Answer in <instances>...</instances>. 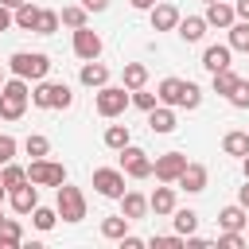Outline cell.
<instances>
[{"label": "cell", "mask_w": 249, "mask_h": 249, "mask_svg": "<svg viewBox=\"0 0 249 249\" xmlns=\"http://www.w3.org/2000/svg\"><path fill=\"white\" fill-rule=\"evenodd\" d=\"M156 97H160V105H171V109H198L202 105V89L187 78H163L156 86Z\"/></svg>", "instance_id": "6da1fadb"}, {"label": "cell", "mask_w": 249, "mask_h": 249, "mask_svg": "<svg viewBox=\"0 0 249 249\" xmlns=\"http://www.w3.org/2000/svg\"><path fill=\"white\" fill-rule=\"evenodd\" d=\"M27 101H31V86L27 78H4L0 86V121H19L27 113Z\"/></svg>", "instance_id": "7a4b0ae2"}, {"label": "cell", "mask_w": 249, "mask_h": 249, "mask_svg": "<svg viewBox=\"0 0 249 249\" xmlns=\"http://www.w3.org/2000/svg\"><path fill=\"white\" fill-rule=\"evenodd\" d=\"M31 105H35V109H70V105H74V89H70L66 82H47V78H39V82L31 86Z\"/></svg>", "instance_id": "3957f363"}, {"label": "cell", "mask_w": 249, "mask_h": 249, "mask_svg": "<svg viewBox=\"0 0 249 249\" xmlns=\"http://www.w3.org/2000/svg\"><path fill=\"white\" fill-rule=\"evenodd\" d=\"M8 70H12L16 78L39 82V78H47V74H51V58H47L43 51H16V54L8 58Z\"/></svg>", "instance_id": "277c9868"}, {"label": "cell", "mask_w": 249, "mask_h": 249, "mask_svg": "<svg viewBox=\"0 0 249 249\" xmlns=\"http://www.w3.org/2000/svg\"><path fill=\"white\" fill-rule=\"evenodd\" d=\"M128 105H132V101H128V89H124V86H109V82H105V86H101V89L93 93V109H97V113H101L105 121L121 117V113H124Z\"/></svg>", "instance_id": "5b68a950"}, {"label": "cell", "mask_w": 249, "mask_h": 249, "mask_svg": "<svg viewBox=\"0 0 249 249\" xmlns=\"http://www.w3.org/2000/svg\"><path fill=\"white\" fill-rule=\"evenodd\" d=\"M54 191H58V198H54L58 218H62V222H82V218H86V195H82L78 187H70V183H58Z\"/></svg>", "instance_id": "8992f818"}, {"label": "cell", "mask_w": 249, "mask_h": 249, "mask_svg": "<svg viewBox=\"0 0 249 249\" xmlns=\"http://www.w3.org/2000/svg\"><path fill=\"white\" fill-rule=\"evenodd\" d=\"M27 179H31L35 187H58V183H66V167L43 156V160H31V163H27Z\"/></svg>", "instance_id": "52a82bcc"}, {"label": "cell", "mask_w": 249, "mask_h": 249, "mask_svg": "<svg viewBox=\"0 0 249 249\" xmlns=\"http://www.w3.org/2000/svg\"><path fill=\"white\" fill-rule=\"evenodd\" d=\"M117 156H121V171H124L128 179H148V175H152V160H148V152H144V148L124 144Z\"/></svg>", "instance_id": "ba28073f"}, {"label": "cell", "mask_w": 249, "mask_h": 249, "mask_svg": "<svg viewBox=\"0 0 249 249\" xmlns=\"http://www.w3.org/2000/svg\"><path fill=\"white\" fill-rule=\"evenodd\" d=\"M93 191L101 198H121L124 195V171L121 167H93Z\"/></svg>", "instance_id": "9c48e42d"}, {"label": "cell", "mask_w": 249, "mask_h": 249, "mask_svg": "<svg viewBox=\"0 0 249 249\" xmlns=\"http://www.w3.org/2000/svg\"><path fill=\"white\" fill-rule=\"evenodd\" d=\"M183 167H187V156H183V152H163V156L152 160V175H156L160 183H175V179L183 175Z\"/></svg>", "instance_id": "30bf717a"}, {"label": "cell", "mask_w": 249, "mask_h": 249, "mask_svg": "<svg viewBox=\"0 0 249 249\" xmlns=\"http://www.w3.org/2000/svg\"><path fill=\"white\" fill-rule=\"evenodd\" d=\"M101 35L97 31H89V23L86 27H74V54L82 58V62H89V58H101Z\"/></svg>", "instance_id": "8fae6325"}, {"label": "cell", "mask_w": 249, "mask_h": 249, "mask_svg": "<svg viewBox=\"0 0 249 249\" xmlns=\"http://www.w3.org/2000/svg\"><path fill=\"white\" fill-rule=\"evenodd\" d=\"M8 206L16 210V214H31L35 206H39V187L27 179V183H19V187H12L8 191Z\"/></svg>", "instance_id": "7c38bea8"}, {"label": "cell", "mask_w": 249, "mask_h": 249, "mask_svg": "<svg viewBox=\"0 0 249 249\" xmlns=\"http://www.w3.org/2000/svg\"><path fill=\"white\" fill-rule=\"evenodd\" d=\"M206 179H210V171H206L202 163H191V160H187V167H183V175L175 179V187L187 191V195H202V191H206Z\"/></svg>", "instance_id": "4fadbf2b"}, {"label": "cell", "mask_w": 249, "mask_h": 249, "mask_svg": "<svg viewBox=\"0 0 249 249\" xmlns=\"http://www.w3.org/2000/svg\"><path fill=\"white\" fill-rule=\"evenodd\" d=\"M148 12H152V31H175V23H179V8L175 4L156 0Z\"/></svg>", "instance_id": "5bb4252c"}, {"label": "cell", "mask_w": 249, "mask_h": 249, "mask_svg": "<svg viewBox=\"0 0 249 249\" xmlns=\"http://www.w3.org/2000/svg\"><path fill=\"white\" fill-rule=\"evenodd\" d=\"M78 82H82L86 89H101V86L109 82V66H105V62H97V58H89V62H82Z\"/></svg>", "instance_id": "9a60e30c"}, {"label": "cell", "mask_w": 249, "mask_h": 249, "mask_svg": "<svg viewBox=\"0 0 249 249\" xmlns=\"http://www.w3.org/2000/svg\"><path fill=\"white\" fill-rule=\"evenodd\" d=\"M148 210H152L156 218H167V214L175 210V187H171V183L156 187V191L148 195Z\"/></svg>", "instance_id": "2e32d148"}, {"label": "cell", "mask_w": 249, "mask_h": 249, "mask_svg": "<svg viewBox=\"0 0 249 249\" xmlns=\"http://www.w3.org/2000/svg\"><path fill=\"white\" fill-rule=\"evenodd\" d=\"M202 19H206V27H222V31H226V27H230L237 16H233V4H226V0H210Z\"/></svg>", "instance_id": "e0dca14e"}, {"label": "cell", "mask_w": 249, "mask_h": 249, "mask_svg": "<svg viewBox=\"0 0 249 249\" xmlns=\"http://www.w3.org/2000/svg\"><path fill=\"white\" fill-rule=\"evenodd\" d=\"M148 128L160 132V136L175 132V109H171V105H156V109H148Z\"/></svg>", "instance_id": "ac0fdd59"}, {"label": "cell", "mask_w": 249, "mask_h": 249, "mask_svg": "<svg viewBox=\"0 0 249 249\" xmlns=\"http://www.w3.org/2000/svg\"><path fill=\"white\" fill-rule=\"evenodd\" d=\"M175 31H179L183 43H198V39L206 35V19H202V16H179Z\"/></svg>", "instance_id": "d6986e66"}, {"label": "cell", "mask_w": 249, "mask_h": 249, "mask_svg": "<svg viewBox=\"0 0 249 249\" xmlns=\"http://www.w3.org/2000/svg\"><path fill=\"white\" fill-rule=\"evenodd\" d=\"M230 54H233V51H230V43H214V47H206V51H202V66H206L210 74H214V70H222V66H233V62H230Z\"/></svg>", "instance_id": "ffe728a7"}, {"label": "cell", "mask_w": 249, "mask_h": 249, "mask_svg": "<svg viewBox=\"0 0 249 249\" xmlns=\"http://www.w3.org/2000/svg\"><path fill=\"white\" fill-rule=\"evenodd\" d=\"M121 214L132 218V222L144 218V214H148V198H144L140 191H124V195H121Z\"/></svg>", "instance_id": "44dd1931"}, {"label": "cell", "mask_w": 249, "mask_h": 249, "mask_svg": "<svg viewBox=\"0 0 249 249\" xmlns=\"http://www.w3.org/2000/svg\"><path fill=\"white\" fill-rule=\"evenodd\" d=\"M23 245V226L16 218H0V249H19Z\"/></svg>", "instance_id": "7402d4cb"}, {"label": "cell", "mask_w": 249, "mask_h": 249, "mask_svg": "<svg viewBox=\"0 0 249 249\" xmlns=\"http://www.w3.org/2000/svg\"><path fill=\"white\" fill-rule=\"evenodd\" d=\"M121 86H124V89H140V86H148V66H144V62H124V70H121Z\"/></svg>", "instance_id": "603a6c76"}, {"label": "cell", "mask_w": 249, "mask_h": 249, "mask_svg": "<svg viewBox=\"0 0 249 249\" xmlns=\"http://www.w3.org/2000/svg\"><path fill=\"white\" fill-rule=\"evenodd\" d=\"M245 214H249V210H245L241 202L222 206V210H218V226H222V230H241V226H245Z\"/></svg>", "instance_id": "cb8c5ba5"}, {"label": "cell", "mask_w": 249, "mask_h": 249, "mask_svg": "<svg viewBox=\"0 0 249 249\" xmlns=\"http://www.w3.org/2000/svg\"><path fill=\"white\" fill-rule=\"evenodd\" d=\"M222 152H226V156H237V160H241V156L249 152V132H241V128L226 132V136H222Z\"/></svg>", "instance_id": "d4e9b609"}, {"label": "cell", "mask_w": 249, "mask_h": 249, "mask_svg": "<svg viewBox=\"0 0 249 249\" xmlns=\"http://www.w3.org/2000/svg\"><path fill=\"white\" fill-rule=\"evenodd\" d=\"M35 19H39V8H35L31 0H23V4L12 12V23H16L19 31H35Z\"/></svg>", "instance_id": "484cf974"}, {"label": "cell", "mask_w": 249, "mask_h": 249, "mask_svg": "<svg viewBox=\"0 0 249 249\" xmlns=\"http://www.w3.org/2000/svg\"><path fill=\"white\" fill-rule=\"evenodd\" d=\"M58 23L70 27V31H74V27H86V23H89V12H86L82 4H66V8L58 12Z\"/></svg>", "instance_id": "4316f807"}, {"label": "cell", "mask_w": 249, "mask_h": 249, "mask_svg": "<svg viewBox=\"0 0 249 249\" xmlns=\"http://www.w3.org/2000/svg\"><path fill=\"white\" fill-rule=\"evenodd\" d=\"M128 226H132V218H124V214H117V218H101V237L121 241V237L128 233Z\"/></svg>", "instance_id": "83f0119b"}, {"label": "cell", "mask_w": 249, "mask_h": 249, "mask_svg": "<svg viewBox=\"0 0 249 249\" xmlns=\"http://www.w3.org/2000/svg\"><path fill=\"white\" fill-rule=\"evenodd\" d=\"M101 140H105V148H113V152H121L124 144H132V132H128V124H109Z\"/></svg>", "instance_id": "f1b7e54d"}, {"label": "cell", "mask_w": 249, "mask_h": 249, "mask_svg": "<svg viewBox=\"0 0 249 249\" xmlns=\"http://www.w3.org/2000/svg\"><path fill=\"white\" fill-rule=\"evenodd\" d=\"M226 31H230V51H249V19H233Z\"/></svg>", "instance_id": "f546056e"}, {"label": "cell", "mask_w": 249, "mask_h": 249, "mask_svg": "<svg viewBox=\"0 0 249 249\" xmlns=\"http://www.w3.org/2000/svg\"><path fill=\"white\" fill-rule=\"evenodd\" d=\"M210 86H214V93H222V97H226V93L237 86V74H233V66H222V70H214V74H210Z\"/></svg>", "instance_id": "4dcf8cb0"}, {"label": "cell", "mask_w": 249, "mask_h": 249, "mask_svg": "<svg viewBox=\"0 0 249 249\" xmlns=\"http://www.w3.org/2000/svg\"><path fill=\"white\" fill-rule=\"evenodd\" d=\"M23 152H27L31 160H43V156H51V140H47L43 132H31V136L23 140Z\"/></svg>", "instance_id": "1f68e13d"}, {"label": "cell", "mask_w": 249, "mask_h": 249, "mask_svg": "<svg viewBox=\"0 0 249 249\" xmlns=\"http://www.w3.org/2000/svg\"><path fill=\"white\" fill-rule=\"evenodd\" d=\"M0 183H4L8 191H12V187H19V183H27V167H19L16 160H12V163H4V167H0Z\"/></svg>", "instance_id": "d6a6232c"}, {"label": "cell", "mask_w": 249, "mask_h": 249, "mask_svg": "<svg viewBox=\"0 0 249 249\" xmlns=\"http://www.w3.org/2000/svg\"><path fill=\"white\" fill-rule=\"evenodd\" d=\"M54 222H58V210H51V206H35V210H31V226H35L39 233L54 230Z\"/></svg>", "instance_id": "836d02e7"}, {"label": "cell", "mask_w": 249, "mask_h": 249, "mask_svg": "<svg viewBox=\"0 0 249 249\" xmlns=\"http://www.w3.org/2000/svg\"><path fill=\"white\" fill-rule=\"evenodd\" d=\"M62 23H58V12L51 8H39V19H35V35H54Z\"/></svg>", "instance_id": "e575fe53"}, {"label": "cell", "mask_w": 249, "mask_h": 249, "mask_svg": "<svg viewBox=\"0 0 249 249\" xmlns=\"http://www.w3.org/2000/svg\"><path fill=\"white\" fill-rule=\"evenodd\" d=\"M171 218H175V233H195L198 230V214L195 210H171Z\"/></svg>", "instance_id": "d590c367"}, {"label": "cell", "mask_w": 249, "mask_h": 249, "mask_svg": "<svg viewBox=\"0 0 249 249\" xmlns=\"http://www.w3.org/2000/svg\"><path fill=\"white\" fill-rule=\"evenodd\" d=\"M128 101H132V105H136V109H144V113H148V109H156V105H160V97H156V93H152V89H144V86H140V89H128Z\"/></svg>", "instance_id": "8d00e7d4"}, {"label": "cell", "mask_w": 249, "mask_h": 249, "mask_svg": "<svg viewBox=\"0 0 249 249\" xmlns=\"http://www.w3.org/2000/svg\"><path fill=\"white\" fill-rule=\"evenodd\" d=\"M226 101H230L233 109H249V82H245V78H237V86L226 93Z\"/></svg>", "instance_id": "74e56055"}, {"label": "cell", "mask_w": 249, "mask_h": 249, "mask_svg": "<svg viewBox=\"0 0 249 249\" xmlns=\"http://www.w3.org/2000/svg\"><path fill=\"white\" fill-rule=\"evenodd\" d=\"M218 245H226V249H245V237H241V230H222V233H218Z\"/></svg>", "instance_id": "f35d334b"}, {"label": "cell", "mask_w": 249, "mask_h": 249, "mask_svg": "<svg viewBox=\"0 0 249 249\" xmlns=\"http://www.w3.org/2000/svg\"><path fill=\"white\" fill-rule=\"evenodd\" d=\"M12 160H16V136L0 132V167H4V163H12Z\"/></svg>", "instance_id": "ab89813d"}, {"label": "cell", "mask_w": 249, "mask_h": 249, "mask_svg": "<svg viewBox=\"0 0 249 249\" xmlns=\"http://www.w3.org/2000/svg\"><path fill=\"white\" fill-rule=\"evenodd\" d=\"M152 245H160V249H175V245H183V233H160V237H152Z\"/></svg>", "instance_id": "60d3db41"}, {"label": "cell", "mask_w": 249, "mask_h": 249, "mask_svg": "<svg viewBox=\"0 0 249 249\" xmlns=\"http://www.w3.org/2000/svg\"><path fill=\"white\" fill-rule=\"evenodd\" d=\"M82 8H86V12H105L109 0H82Z\"/></svg>", "instance_id": "b9f144b4"}, {"label": "cell", "mask_w": 249, "mask_h": 249, "mask_svg": "<svg viewBox=\"0 0 249 249\" xmlns=\"http://www.w3.org/2000/svg\"><path fill=\"white\" fill-rule=\"evenodd\" d=\"M233 16L237 19H249V0H233Z\"/></svg>", "instance_id": "7bdbcfd3"}, {"label": "cell", "mask_w": 249, "mask_h": 249, "mask_svg": "<svg viewBox=\"0 0 249 249\" xmlns=\"http://www.w3.org/2000/svg\"><path fill=\"white\" fill-rule=\"evenodd\" d=\"M8 27H16V23H12V8L0 4V31H8Z\"/></svg>", "instance_id": "ee69618b"}, {"label": "cell", "mask_w": 249, "mask_h": 249, "mask_svg": "<svg viewBox=\"0 0 249 249\" xmlns=\"http://www.w3.org/2000/svg\"><path fill=\"white\" fill-rule=\"evenodd\" d=\"M140 245H144V241H140V237H132V233H124V237H121V249H140Z\"/></svg>", "instance_id": "f6af8a7d"}, {"label": "cell", "mask_w": 249, "mask_h": 249, "mask_svg": "<svg viewBox=\"0 0 249 249\" xmlns=\"http://www.w3.org/2000/svg\"><path fill=\"white\" fill-rule=\"evenodd\" d=\"M237 202H241V206H245V210H249V179H245V187H241V191H237Z\"/></svg>", "instance_id": "bcb514c9"}, {"label": "cell", "mask_w": 249, "mask_h": 249, "mask_svg": "<svg viewBox=\"0 0 249 249\" xmlns=\"http://www.w3.org/2000/svg\"><path fill=\"white\" fill-rule=\"evenodd\" d=\"M128 4H132V8H140V12H148V8L156 4V0H128Z\"/></svg>", "instance_id": "7dc6e473"}, {"label": "cell", "mask_w": 249, "mask_h": 249, "mask_svg": "<svg viewBox=\"0 0 249 249\" xmlns=\"http://www.w3.org/2000/svg\"><path fill=\"white\" fill-rule=\"evenodd\" d=\"M0 4H4V8H12V12H16V8H19V4H23V0H0Z\"/></svg>", "instance_id": "c3c4849f"}, {"label": "cell", "mask_w": 249, "mask_h": 249, "mask_svg": "<svg viewBox=\"0 0 249 249\" xmlns=\"http://www.w3.org/2000/svg\"><path fill=\"white\" fill-rule=\"evenodd\" d=\"M241 167H245V179H249V152L241 156Z\"/></svg>", "instance_id": "681fc988"}, {"label": "cell", "mask_w": 249, "mask_h": 249, "mask_svg": "<svg viewBox=\"0 0 249 249\" xmlns=\"http://www.w3.org/2000/svg\"><path fill=\"white\" fill-rule=\"evenodd\" d=\"M4 198H8V187H4V183H0V202H4Z\"/></svg>", "instance_id": "f907efd6"}, {"label": "cell", "mask_w": 249, "mask_h": 249, "mask_svg": "<svg viewBox=\"0 0 249 249\" xmlns=\"http://www.w3.org/2000/svg\"><path fill=\"white\" fill-rule=\"evenodd\" d=\"M0 86H4V66H0Z\"/></svg>", "instance_id": "816d5d0a"}, {"label": "cell", "mask_w": 249, "mask_h": 249, "mask_svg": "<svg viewBox=\"0 0 249 249\" xmlns=\"http://www.w3.org/2000/svg\"><path fill=\"white\" fill-rule=\"evenodd\" d=\"M245 226H249V214H245Z\"/></svg>", "instance_id": "f5cc1de1"}, {"label": "cell", "mask_w": 249, "mask_h": 249, "mask_svg": "<svg viewBox=\"0 0 249 249\" xmlns=\"http://www.w3.org/2000/svg\"><path fill=\"white\" fill-rule=\"evenodd\" d=\"M202 4H210V0H202Z\"/></svg>", "instance_id": "db71d44e"}, {"label": "cell", "mask_w": 249, "mask_h": 249, "mask_svg": "<svg viewBox=\"0 0 249 249\" xmlns=\"http://www.w3.org/2000/svg\"><path fill=\"white\" fill-rule=\"evenodd\" d=\"M245 54H249V51H245Z\"/></svg>", "instance_id": "11a10c76"}]
</instances>
